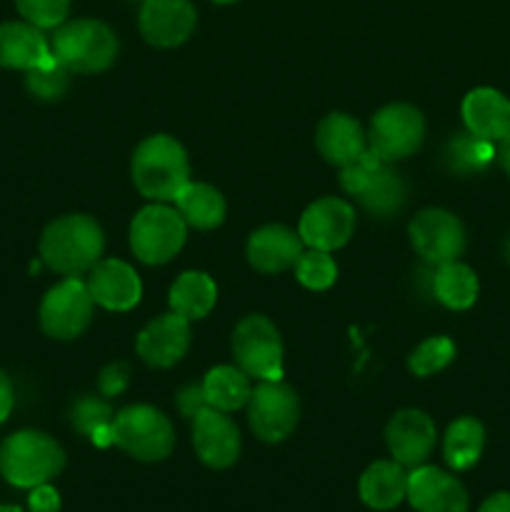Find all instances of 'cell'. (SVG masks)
<instances>
[{
	"instance_id": "cell-18",
	"label": "cell",
	"mask_w": 510,
	"mask_h": 512,
	"mask_svg": "<svg viewBox=\"0 0 510 512\" xmlns=\"http://www.w3.org/2000/svg\"><path fill=\"white\" fill-rule=\"evenodd\" d=\"M85 285H88L93 303L105 310H113V313H125V310L135 308L143 295V283H140L138 273L128 263L115 258H100L88 270Z\"/></svg>"
},
{
	"instance_id": "cell-29",
	"label": "cell",
	"mask_w": 510,
	"mask_h": 512,
	"mask_svg": "<svg viewBox=\"0 0 510 512\" xmlns=\"http://www.w3.org/2000/svg\"><path fill=\"white\" fill-rule=\"evenodd\" d=\"M485 448V428L475 418H458L450 423L443 440V458L453 470H470Z\"/></svg>"
},
{
	"instance_id": "cell-9",
	"label": "cell",
	"mask_w": 510,
	"mask_h": 512,
	"mask_svg": "<svg viewBox=\"0 0 510 512\" xmlns=\"http://www.w3.org/2000/svg\"><path fill=\"white\" fill-rule=\"evenodd\" d=\"M300 418L298 395L280 380H260L248 400L250 430L263 443H280L295 430Z\"/></svg>"
},
{
	"instance_id": "cell-15",
	"label": "cell",
	"mask_w": 510,
	"mask_h": 512,
	"mask_svg": "<svg viewBox=\"0 0 510 512\" xmlns=\"http://www.w3.org/2000/svg\"><path fill=\"white\" fill-rule=\"evenodd\" d=\"M193 448L208 468L225 470L240 458V430L223 410L203 408L193 418Z\"/></svg>"
},
{
	"instance_id": "cell-11",
	"label": "cell",
	"mask_w": 510,
	"mask_h": 512,
	"mask_svg": "<svg viewBox=\"0 0 510 512\" xmlns=\"http://www.w3.org/2000/svg\"><path fill=\"white\" fill-rule=\"evenodd\" d=\"M410 243L415 253L430 265L458 260L465 250V228L453 213L443 208H425L410 220Z\"/></svg>"
},
{
	"instance_id": "cell-3",
	"label": "cell",
	"mask_w": 510,
	"mask_h": 512,
	"mask_svg": "<svg viewBox=\"0 0 510 512\" xmlns=\"http://www.w3.org/2000/svg\"><path fill=\"white\" fill-rule=\"evenodd\" d=\"M63 468V448L40 430H20L0 445V475L15 488H38L58 478Z\"/></svg>"
},
{
	"instance_id": "cell-17",
	"label": "cell",
	"mask_w": 510,
	"mask_h": 512,
	"mask_svg": "<svg viewBox=\"0 0 510 512\" xmlns=\"http://www.w3.org/2000/svg\"><path fill=\"white\" fill-rule=\"evenodd\" d=\"M190 348V320L178 313H165L150 320L135 340L140 360L150 368H173Z\"/></svg>"
},
{
	"instance_id": "cell-44",
	"label": "cell",
	"mask_w": 510,
	"mask_h": 512,
	"mask_svg": "<svg viewBox=\"0 0 510 512\" xmlns=\"http://www.w3.org/2000/svg\"><path fill=\"white\" fill-rule=\"evenodd\" d=\"M218 3H230V0H218Z\"/></svg>"
},
{
	"instance_id": "cell-4",
	"label": "cell",
	"mask_w": 510,
	"mask_h": 512,
	"mask_svg": "<svg viewBox=\"0 0 510 512\" xmlns=\"http://www.w3.org/2000/svg\"><path fill=\"white\" fill-rule=\"evenodd\" d=\"M50 53L70 73H103L118 55V38L103 20H65L50 38Z\"/></svg>"
},
{
	"instance_id": "cell-38",
	"label": "cell",
	"mask_w": 510,
	"mask_h": 512,
	"mask_svg": "<svg viewBox=\"0 0 510 512\" xmlns=\"http://www.w3.org/2000/svg\"><path fill=\"white\" fill-rule=\"evenodd\" d=\"M28 505H30V512H58L60 508L58 490H55L50 483L38 485V488H30Z\"/></svg>"
},
{
	"instance_id": "cell-34",
	"label": "cell",
	"mask_w": 510,
	"mask_h": 512,
	"mask_svg": "<svg viewBox=\"0 0 510 512\" xmlns=\"http://www.w3.org/2000/svg\"><path fill=\"white\" fill-rule=\"evenodd\" d=\"M25 85H28V90L35 95V98L58 100L60 95L68 90L70 70L53 58L50 63L40 65V68L28 70V75H25Z\"/></svg>"
},
{
	"instance_id": "cell-2",
	"label": "cell",
	"mask_w": 510,
	"mask_h": 512,
	"mask_svg": "<svg viewBox=\"0 0 510 512\" xmlns=\"http://www.w3.org/2000/svg\"><path fill=\"white\" fill-rule=\"evenodd\" d=\"M130 173L143 198L155 200V203L175 200L180 188L190 180L188 153L170 135H150L135 148Z\"/></svg>"
},
{
	"instance_id": "cell-8",
	"label": "cell",
	"mask_w": 510,
	"mask_h": 512,
	"mask_svg": "<svg viewBox=\"0 0 510 512\" xmlns=\"http://www.w3.org/2000/svg\"><path fill=\"white\" fill-rule=\"evenodd\" d=\"M93 305L85 280L65 278L45 293L40 303V328L55 340L78 338L93 320Z\"/></svg>"
},
{
	"instance_id": "cell-19",
	"label": "cell",
	"mask_w": 510,
	"mask_h": 512,
	"mask_svg": "<svg viewBox=\"0 0 510 512\" xmlns=\"http://www.w3.org/2000/svg\"><path fill=\"white\" fill-rule=\"evenodd\" d=\"M303 245L305 243L295 230L285 228V225H265L250 235L248 263L258 273H283V270L295 268L298 258L303 255Z\"/></svg>"
},
{
	"instance_id": "cell-7",
	"label": "cell",
	"mask_w": 510,
	"mask_h": 512,
	"mask_svg": "<svg viewBox=\"0 0 510 512\" xmlns=\"http://www.w3.org/2000/svg\"><path fill=\"white\" fill-rule=\"evenodd\" d=\"M233 355L250 378L280 380L283 375V340L265 315H248L235 325Z\"/></svg>"
},
{
	"instance_id": "cell-43",
	"label": "cell",
	"mask_w": 510,
	"mask_h": 512,
	"mask_svg": "<svg viewBox=\"0 0 510 512\" xmlns=\"http://www.w3.org/2000/svg\"><path fill=\"white\" fill-rule=\"evenodd\" d=\"M505 260L510 263V235H508V240H505Z\"/></svg>"
},
{
	"instance_id": "cell-35",
	"label": "cell",
	"mask_w": 510,
	"mask_h": 512,
	"mask_svg": "<svg viewBox=\"0 0 510 512\" xmlns=\"http://www.w3.org/2000/svg\"><path fill=\"white\" fill-rule=\"evenodd\" d=\"M15 8L35 28H58L68 20L70 0H15Z\"/></svg>"
},
{
	"instance_id": "cell-30",
	"label": "cell",
	"mask_w": 510,
	"mask_h": 512,
	"mask_svg": "<svg viewBox=\"0 0 510 512\" xmlns=\"http://www.w3.org/2000/svg\"><path fill=\"white\" fill-rule=\"evenodd\" d=\"M498 155L495 145L490 140L475 138L473 133L465 135H455L443 150V160L453 173L460 175H470V173H480L490 160Z\"/></svg>"
},
{
	"instance_id": "cell-27",
	"label": "cell",
	"mask_w": 510,
	"mask_h": 512,
	"mask_svg": "<svg viewBox=\"0 0 510 512\" xmlns=\"http://www.w3.org/2000/svg\"><path fill=\"white\" fill-rule=\"evenodd\" d=\"M203 393L210 408L233 413V410H240L243 405H248L250 393H253V388H250V375H245L235 365H218V368H213L205 375Z\"/></svg>"
},
{
	"instance_id": "cell-26",
	"label": "cell",
	"mask_w": 510,
	"mask_h": 512,
	"mask_svg": "<svg viewBox=\"0 0 510 512\" xmlns=\"http://www.w3.org/2000/svg\"><path fill=\"white\" fill-rule=\"evenodd\" d=\"M355 198L360 200V205H363L370 215L390 218V215H395L405 205V183L383 160V163H378L370 170L368 183L363 185V190H360Z\"/></svg>"
},
{
	"instance_id": "cell-36",
	"label": "cell",
	"mask_w": 510,
	"mask_h": 512,
	"mask_svg": "<svg viewBox=\"0 0 510 512\" xmlns=\"http://www.w3.org/2000/svg\"><path fill=\"white\" fill-rule=\"evenodd\" d=\"M130 380V368L125 363H113L108 368H103L100 373V393L113 398V395H120L125 388H128Z\"/></svg>"
},
{
	"instance_id": "cell-21",
	"label": "cell",
	"mask_w": 510,
	"mask_h": 512,
	"mask_svg": "<svg viewBox=\"0 0 510 512\" xmlns=\"http://www.w3.org/2000/svg\"><path fill=\"white\" fill-rule=\"evenodd\" d=\"M50 40L28 20H10L0 25V68L33 70L50 63Z\"/></svg>"
},
{
	"instance_id": "cell-22",
	"label": "cell",
	"mask_w": 510,
	"mask_h": 512,
	"mask_svg": "<svg viewBox=\"0 0 510 512\" xmlns=\"http://www.w3.org/2000/svg\"><path fill=\"white\" fill-rule=\"evenodd\" d=\"M315 145L330 165L343 168V165L355 163L368 150V135L348 113H330L320 120L315 130Z\"/></svg>"
},
{
	"instance_id": "cell-10",
	"label": "cell",
	"mask_w": 510,
	"mask_h": 512,
	"mask_svg": "<svg viewBox=\"0 0 510 512\" xmlns=\"http://www.w3.org/2000/svg\"><path fill=\"white\" fill-rule=\"evenodd\" d=\"M425 120L418 108L408 103L385 105L375 113L368 133V148L385 163L413 155L423 145Z\"/></svg>"
},
{
	"instance_id": "cell-1",
	"label": "cell",
	"mask_w": 510,
	"mask_h": 512,
	"mask_svg": "<svg viewBox=\"0 0 510 512\" xmlns=\"http://www.w3.org/2000/svg\"><path fill=\"white\" fill-rule=\"evenodd\" d=\"M105 248L103 228L90 215L73 213L53 220L40 235V258L65 278H80L100 260Z\"/></svg>"
},
{
	"instance_id": "cell-5",
	"label": "cell",
	"mask_w": 510,
	"mask_h": 512,
	"mask_svg": "<svg viewBox=\"0 0 510 512\" xmlns=\"http://www.w3.org/2000/svg\"><path fill=\"white\" fill-rule=\"evenodd\" d=\"M113 443L140 463H160L175 448V430L168 415L150 405H130L113 420Z\"/></svg>"
},
{
	"instance_id": "cell-37",
	"label": "cell",
	"mask_w": 510,
	"mask_h": 512,
	"mask_svg": "<svg viewBox=\"0 0 510 512\" xmlns=\"http://www.w3.org/2000/svg\"><path fill=\"white\" fill-rule=\"evenodd\" d=\"M175 403H178V410L185 415V418L193 420L200 410L208 408V400H205V393H203V383L188 385V388L180 390V393L175 395Z\"/></svg>"
},
{
	"instance_id": "cell-20",
	"label": "cell",
	"mask_w": 510,
	"mask_h": 512,
	"mask_svg": "<svg viewBox=\"0 0 510 512\" xmlns=\"http://www.w3.org/2000/svg\"><path fill=\"white\" fill-rule=\"evenodd\" d=\"M463 120L475 138L500 143L510 135V100L495 88H475L463 100Z\"/></svg>"
},
{
	"instance_id": "cell-33",
	"label": "cell",
	"mask_w": 510,
	"mask_h": 512,
	"mask_svg": "<svg viewBox=\"0 0 510 512\" xmlns=\"http://www.w3.org/2000/svg\"><path fill=\"white\" fill-rule=\"evenodd\" d=\"M73 425L83 435H90L95 443H100V435H105L108 443H113V413L103 400L83 398L73 408Z\"/></svg>"
},
{
	"instance_id": "cell-39",
	"label": "cell",
	"mask_w": 510,
	"mask_h": 512,
	"mask_svg": "<svg viewBox=\"0 0 510 512\" xmlns=\"http://www.w3.org/2000/svg\"><path fill=\"white\" fill-rule=\"evenodd\" d=\"M13 403H15L13 383H10L8 375L0 370V423H5V420H8V415L13 413Z\"/></svg>"
},
{
	"instance_id": "cell-25",
	"label": "cell",
	"mask_w": 510,
	"mask_h": 512,
	"mask_svg": "<svg viewBox=\"0 0 510 512\" xmlns=\"http://www.w3.org/2000/svg\"><path fill=\"white\" fill-rule=\"evenodd\" d=\"M170 310L185 320H200L215 308L218 285L203 270H188L170 288Z\"/></svg>"
},
{
	"instance_id": "cell-23",
	"label": "cell",
	"mask_w": 510,
	"mask_h": 512,
	"mask_svg": "<svg viewBox=\"0 0 510 512\" xmlns=\"http://www.w3.org/2000/svg\"><path fill=\"white\" fill-rule=\"evenodd\" d=\"M408 478L410 473L405 470V465L395 463V460H378L360 475V500L370 510L378 512L398 508L408 498Z\"/></svg>"
},
{
	"instance_id": "cell-16",
	"label": "cell",
	"mask_w": 510,
	"mask_h": 512,
	"mask_svg": "<svg viewBox=\"0 0 510 512\" xmlns=\"http://www.w3.org/2000/svg\"><path fill=\"white\" fill-rule=\"evenodd\" d=\"M408 500L415 512H468V490L455 475L435 468L418 465L408 478Z\"/></svg>"
},
{
	"instance_id": "cell-24",
	"label": "cell",
	"mask_w": 510,
	"mask_h": 512,
	"mask_svg": "<svg viewBox=\"0 0 510 512\" xmlns=\"http://www.w3.org/2000/svg\"><path fill=\"white\" fill-rule=\"evenodd\" d=\"M175 210L195 230H213L225 220V198L208 183H185L175 195Z\"/></svg>"
},
{
	"instance_id": "cell-32",
	"label": "cell",
	"mask_w": 510,
	"mask_h": 512,
	"mask_svg": "<svg viewBox=\"0 0 510 512\" xmlns=\"http://www.w3.org/2000/svg\"><path fill=\"white\" fill-rule=\"evenodd\" d=\"M295 278L308 290H328L338 278V265L328 250L310 248L295 263Z\"/></svg>"
},
{
	"instance_id": "cell-14",
	"label": "cell",
	"mask_w": 510,
	"mask_h": 512,
	"mask_svg": "<svg viewBox=\"0 0 510 512\" xmlns=\"http://www.w3.org/2000/svg\"><path fill=\"white\" fill-rule=\"evenodd\" d=\"M140 33L155 48H175L193 35L198 13L190 0H143Z\"/></svg>"
},
{
	"instance_id": "cell-13",
	"label": "cell",
	"mask_w": 510,
	"mask_h": 512,
	"mask_svg": "<svg viewBox=\"0 0 510 512\" xmlns=\"http://www.w3.org/2000/svg\"><path fill=\"white\" fill-rule=\"evenodd\" d=\"M435 440H438V430H435L433 418L415 408L398 410L385 428V445L395 463L405 468L425 465V460L433 453Z\"/></svg>"
},
{
	"instance_id": "cell-40",
	"label": "cell",
	"mask_w": 510,
	"mask_h": 512,
	"mask_svg": "<svg viewBox=\"0 0 510 512\" xmlns=\"http://www.w3.org/2000/svg\"><path fill=\"white\" fill-rule=\"evenodd\" d=\"M478 512H510V493H493L483 500Z\"/></svg>"
},
{
	"instance_id": "cell-12",
	"label": "cell",
	"mask_w": 510,
	"mask_h": 512,
	"mask_svg": "<svg viewBox=\"0 0 510 512\" xmlns=\"http://www.w3.org/2000/svg\"><path fill=\"white\" fill-rule=\"evenodd\" d=\"M355 230L353 205L340 198H320L305 208L300 218L298 235L308 248L333 250L343 248Z\"/></svg>"
},
{
	"instance_id": "cell-28",
	"label": "cell",
	"mask_w": 510,
	"mask_h": 512,
	"mask_svg": "<svg viewBox=\"0 0 510 512\" xmlns=\"http://www.w3.org/2000/svg\"><path fill=\"white\" fill-rule=\"evenodd\" d=\"M478 275L460 260L438 265L433 275V293L445 308L468 310L478 300Z\"/></svg>"
},
{
	"instance_id": "cell-42",
	"label": "cell",
	"mask_w": 510,
	"mask_h": 512,
	"mask_svg": "<svg viewBox=\"0 0 510 512\" xmlns=\"http://www.w3.org/2000/svg\"><path fill=\"white\" fill-rule=\"evenodd\" d=\"M0 512H25V510H20L18 505H0Z\"/></svg>"
},
{
	"instance_id": "cell-41",
	"label": "cell",
	"mask_w": 510,
	"mask_h": 512,
	"mask_svg": "<svg viewBox=\"0 0 510 512\" xmlns=\"http://www.w3.org/2000/svg\"><path fill=\"white\" fill-rule=\"evenodd\" d=\"M498 160H500V168H503L505 175H508V178H510V135L505 140H500Z\"/></svg>"
},
{
	"instance_id": "cell-31",
	"label": "cell",
	"mask_w": 510,
	"mask_h": 512,
	"mask_svg": "<svg viewBox=\"0 0 510 512\" xmlns=\"http://www.w3.org/2000/svg\"><path fill=\"white\" fill-rule=\"evenodd\" d=\"M455 358V343L445 335H435V338L423 340L418 348L410 353L408 368L413 370L418 378H428V375L440 373L443 368H448Z\"/></svg>"
},
{
	"instance_id": "cell-6",
	"label": "cell",
	"mask_w": 510,
	"mask_h": 512,
	"mask_svg": "<svg viewBox=\"0 0 510 512\" xmlns=\"http://www.w3.org/2000/svg\"><path fill=\"white\" fill-rule=\"evenodd\" d=\"M188 223L168 205H148L130 223V248L145 265H163L173 260L185 245Z\"/></svg>"
}]
</instances>
